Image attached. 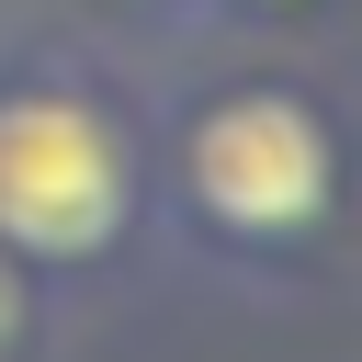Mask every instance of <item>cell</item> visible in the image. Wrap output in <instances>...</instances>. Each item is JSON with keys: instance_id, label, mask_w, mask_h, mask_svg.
Listing matches in <instances>:
<instances>
[{"instance_id": "obj_1", "label": "cell", "mask_w": 362, "mask_h": 362, "mask_svg": "<svg viewBox=\"0 0 362 362\" xmlns=\"http://www.w3.org/2000/svg\"><path fill=\"white\" fill-rule=\"evenodd\" d=\"M113 226H124V147H113V124L57 102V90H11L0 102V249L90 260Z\"/></svg>"}, {"instance_id": "obj_2", "label": "cell", "mask_w": 362, "mask_h": 362, "mask_svg": "<svg viewBox=\"0 0 362 362\" xmlns=\"http://www.w3.org/2000/svg\"><path fill=\"white\" fill-rule=\"evenodd\" d=\"M192 192L249 238H294L328 204V124L294 90H226L192 124Z\"/></svg>"}]
</instances>
